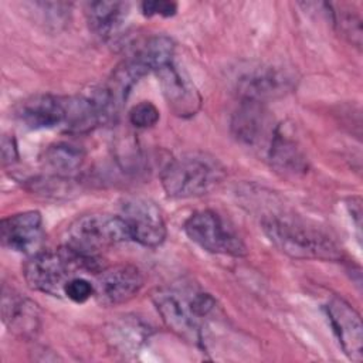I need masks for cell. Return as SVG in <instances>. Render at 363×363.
<instances>
[{
	"label": "cell",
	"instance_id": "6da1fadb",
	"mask_svg": "<svg viewBox=\"0 0 363 363\" xmlns=\"http://www.w3.org/2000/svg\"><path fill=\"white\" fill-rule=\"evenodd\" d=\"M262 230L284 254L298 259L339 261L340 247L322 230L289 216H267Z\"/></svg>",
	"mask_w": 363,
	"mask_h": 363
},
{
	"label": "cell",
	"instance_id": "7a4b0ae2",
	"mask_svg": "<svg viewBox=\"0 0 363 363\" xmlns=\"http://www.w3.org/2000/svg\"><path fill=\"white\" fill-rule=\"evenodd\" d=\"M98 269V257H85L64 245L58 250L34 252L24 264L23 274L31 289L60 296L64 285L79 271L92 272Z\"/></svg>",
	"mask_w": 363,
	"mask_h": 363
},
{
	"label": "cell",
	"instance_id": "3957f363",
	"mask_svg": "<svg viewBox=\"0 0 363 363\" xmlns=\"http://www.w3.org/2000/svg\"><path fill=\"white\" fill-rule=\"evenodd\" d=\"M224 179L221 163L204 153H187L170 160L160 174L169 197L190 199L207 194Z\"/></svg>",
	"mask_w": 363,
	"mask_h": 363
},
{
	"label": "cell",
	"instance_id": "277c9868",
	"mask_svg": "<svg viewBox=\"0 0 363 363\" xmlns=\"http://www.w3.org/2000/svg\"><path fill=\"white\" fill-rule=\"evenodd\" d=\"M125 241L130 237L121 216L88 214L68 227L65 245L85 257H98L101 251Z\"/></svg>",
	"mask_w": 363,
	"mask_h": 363
},
{
	"label": "cell",
	"instance_id": "5b68a950",
	"mask_svg": "<svg viewBox=\"0 0 363 363\" xmlns=\"http://www.w3.org/2000/svg\"><path fill=\"white\" fill-rule=\"evenodd\" d=\"M184 233L194 244L208 252L231 257H242L247 254L242 240L211 210L193 213L184 223Z\"/></svg>",
	"mask_w": 363,
	"mask_h": 363
},
{
	"label": "cell",
	"instance_id": "8992f818",
	"mask_svg": "<svg viewBox=\"0 0 363 363\" xmlns=\"http://www.w3.org/2000/svg\"><path fill=\"white\" fill-rule=\"evenodd\" d=\"M121 217L132 241L149 248H156L164 241L166 224L155 203L139 197L128 199L122 204Z\"/></svg>",
	"mask_w": 363,
	"mask_h": 363
},
{
	"label": "cell",
	"instance_id": "52a82bcc",
	"mask_svg": "<svg viewBox=\"0 0 363 363\" xmlns=\"http://www.w3.org/2000/svg\"><path fill=\"white\" fill-rule=\"evenodd\" d=\"M294 86V74L286 68L274 65L251 68L237 81V89L241 99L261 104L288 94Z\"/></svg>",
	"mask_w": 363,
	"mask_h": 363
},
{
	"label": "cell",
	"instance_id": "ba28073f",
	"mask_svg": "<svg viewBox=\"0 0 363 363\" xmlns=\"http://www.w3.org/2000/svg\"><path fill=\"white\" fill-rule=\"evenodd\" d=\"M278 125L265 108V104L241 99L231 118L234 138L251 147L268 149Z\"/></svg>",
	"mask_w": 363,
	"mask_h": 363
},
{
	"label": "cell",
	"instance_id": "9c48e42d",
	"mask_svg": "<svg viewBox=\"0 0 363 363\" xmlns=\"http://www.w3.org/2000/svg\"><path fill=\"white\" fill-rule=\"evenodd\" d=\"M332 330L343 350L353 362L363 359V325L356 309L339 296H333L325 305Z\"/></svg>",
	"mask_w": 363,
	"mask_h": 363
},
{
	"label": "cell",
	"instance_id": "30bf717a",
	"mask_svg": "<svg viewBox=\"0 0 363 363\" xmlns=\"http://www.w3.org/2000/svg\"><path fill=\"white\" fill-rule=\"evenodd\" d=\"M143 286L140 269L130 264H121L101 271L95 284V298L101 305L115 306L128 302Z\"/></svg>",
	"mask_w": 363,
	"mask_h": 363
},
{
	"label": "cell",
	"instance_id": "8fae6325",
	"mask_svg": "<svg viewBox=\"0 0 363 363\" xmlns=\"http://www.w3.org/2000/svg\"><path fill=\"white\" fill-rule=\"evenodd\" d=\"M68 113V96L40 94L30 96L16 108L17 119L30 129H64Z\"/></svg>",
	"mask_w": 363,
	"mask_h": 363
},
{
	"label": "cell",
	"instance_id": "7c38bea8",
	"mask_svg": "<svg viewBox=\"0 0 363 363\" xmlns=\"http://www.w3.org/2000/svg\"><path fill=\"white\" fill-rule=\"evenodd\" d=\"M162 94L172 109L180 118H190L197 113L201 106V96L194 85L170 62L156 71Z\"/></svg>",
	"mask_w": 363,
	"mask_h": 363
},
{
	"label": "cell",
	"instance_id": "4fadbf2b",
	"mask_svg": "<svg viewBox=\"0 0 363 363\" xmlns=\"http://www.w3.org/2000/svg\"><path fill=\"white\" fill-rule=\"evenodd\" d=\"M1 244L17 252L35 251L43 238V217L37 210L16 213L0 223Z\"/></svg>",
	"mask_w": 363,
	"mask_h": 363
},
{
	"label": "cell",
	"instance_id": "5bb4252c",
	"mask_svg": "<svg viewBox=\"0 0 363 363\" xmlns=\"http://www.w3.org/2000/svg\"><path fill=\"white\" fill-rule=\"evenodd\" d=\"M153 302L163 323L174 335L194 346H203V333L199 319L173 292L159 291L155 294Z\"/></svg>",
	"mask_w": 363,
	"mask_h": 363
},
{
	"label": "cell",
	"instance_id": "9a60e30c",
	"mask_svg": "<svg viewBox=\"0 0 363 363\" xmlns=\"http://www.w3.org/2000/svg\"><path fill=\"white\" fill-rule=\"evenodd\" d=\"M1 315L4 325L18 337H33L40 329V309L37 303L13 291H3Z\"/></svg>",
	"mask_w": 363,
	"mask_h": 363
},
{
	"label": "cell",
	"instance_id": "2e32d148",
	"mask_svg": "<svg viewBox=\"0 0 363 363\" xmlns=\"http://www.w3.org/2000/svg\"><path fill=\"white\" fill-rule=\"evenodd\" d=\"M271 166L285 174H299L308 169L306 156L292 135L282 126H277L267 149Z\"/></svg>",
	"mask_w": 363,
	"mask_h": 363
},
{
	"label": "cell",
	"instance_id": "e0dca14e",
	"mask_svg": "<svg viewBox=\"0 0 363 363\" xmlns=\"http://www.w3.org/2000/svg\"><path fill=\"white\" fill-rule=\"evenodd\" d=\"M85 162V150L71 142H55L50 145L43 156V167L54 177H72Z\"/></svg>",
	"mask_w": 363,
	"mask_h": 363
},
{
	"label": "cell",
	"instance_id": "ac0fdd59",
	"mask_svg": "<svg viewBox=\"0 0 363 363\" xmlns=\"http://www.w3.org/2000/svg\"><path fill=\"white\" fill-rule=\"evenodd\" d=\"M86 18L91 30L108 38L115 34L129 14V4L123 1H91L86 4Z\"/></svg>",
	"mask_w": 363,
	"mask_h": 363
},
{
	"label": "cell",
	"instance_id": "d6986e66",
	"mask_svg": "<svg viewBox=\"0 0 363 363\" xmlns=\"http://www.w3.org/2000/svg\"><path fill=\"white\" fill-rule=\"evenodd\" d=\"M133 57L147 72H156L162 67L173 62L174 43L167 35H153L135 51Z\"/></svg>",
	"mask_w": 363,
	"mask_h": 363
},
{
	"label": "cell",
	"instance_id": "ffe728a7",
	"mask_svg": "<svg viewBox=\"0 0 363 363\" xmlns=\"http://www.w3.org/2000/svg\"><path fill=\"white\" fill-rule=\"evenodd\" d=\"M330 10V7H329ZM332 16V21L336 26V28L339 30V33L346 37L352 44H354L356 47L362 45V20L357 14L347 11V10H342L336 11V10H330L329 11Z\"/></svg>",
	"mask_w": 363,
	"mask_h": 363
},
{
	"label": "cell",
	"instance_id": "44dd1931",
	"mask_svg": "<svg viewBox=\"0 0 363 363\" xmlns=\"http://www.w3.org/2000/svg\"><path fill=\"white\" fill-rule=\"evenodd\" d=\"M129 122L138 129H147L159 122V109L149 101H142L129 111Z\"/></svg>",
	"mask_w": 363,
	"mask_h": 363
},
{
	"label": "cell",
	"instance_id": "7402d4cb",
	"mask_svg": "<svg viewBox=\"0 0 363 363\" xmlns=\"http://www.w3.org/2000/svg\"><path fill=\"white\" fill-rule=\"evenodd\" d=\"M62 295L75 303H84L95 295V285L82 277H72L65 285Z\"/></svg>",
	"mask_w": 363,
	"mask_h": 363
},
{
	"label": "cell",
	"instance_id": "603a6c76",
	"mask_svg": "<svg viewBox=\"0 0 363 363\" xmlns=\"http://www.w3.org/2000/svg\"><path fill=\"white\" fill-rule=\"evenodd\" d=\"M37 7L41 9L43 18L47 24L58 27L67 21L69 6L62 3H37Z\"/></svg>",
	"mask_w": 363,
	"mask_h": 363
},
{
	"label": "cell",
	"instance_id": "cb8c5ba5",
	"mask_svg": "<svg viewBox=\"0 0 363 363\" xmlns=\"http://www.w3.org/2000/svg\"><path fill=\"white\" fill-rule=\"evenodd\" d=\"M142 14L145 17H173L177 11V4L174 1H166V0H153V1H143L140 4Z\"/></svg>",
	"mask_w": 363,
	"mask_h": 363
},
{
	"label": "cell",
	"instance_id": "d4e9b609",
	"mask_svg": "<svg viewBox=\"0 0 363 363\" xmlns=\"http://www.w3.org/2000/svg\"><path fill=\"white\" fill-rule=\"evenodd\" d=\"M191 313L199 319L207 316L216 306V301L210 294L206 292H196L191 299L187 302Z\"/></svg>",
	"mask_w": 363,
	"mask_h": 363
},
{
	"label": "cell",
	"instance_id": "484cf974",
	"mask_svg": "<svg viewBox=\"0 0 363 363\" xmlns=\"http://www.w3.org/2000/svg\"><path fill=\"white\" fill-rule=\"evenodd\" d=\"M1 160L3 164H14L18 160V147L13 135H3L1 138Z\"/></svg>",
	"mask_w": 363,
	"mask_h": 363
},
{
	"label": "cell",
	"instance_id": "4316f807",
	"mask_svg": "<svg viewBox=\"0 0 363 363\" xmlns=\"http://www.w3.org/2000/svg\"><path fill=\"white\" fill-rule=\"evenodd\" d=\"M349 211L353 218H356V228L360 230V218H362V206H360V199L359 197H352L347 203Z\"/></svg>",
	"mask_w": 363,
	"mask_h": 363
}]
</instances>
